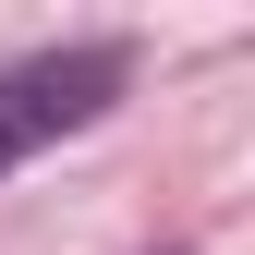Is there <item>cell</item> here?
<instances>
[{
	"mask_svg": "<svg viewBox=\"0 0 255 255\" xmlns=\"http://www.w3.org/2000/svg\"><path fill=\"white\" fill-rule=\"evenodd\" d=\"M122 85H134V49H110V37H85V49H37V61H12L0 73V170H24L37 146L61 134H85Z\"/></svg>",
	"mask_w": 255,
	"mask_h": 255,
	"instance_id": "6da1fadb",
	"label": "cell"
}]
</instances>
